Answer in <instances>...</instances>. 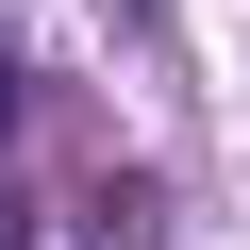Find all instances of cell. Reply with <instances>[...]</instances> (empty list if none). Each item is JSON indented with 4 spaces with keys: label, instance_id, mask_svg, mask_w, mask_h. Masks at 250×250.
I'll list each match as a JSON object with an SVG mask.
<instances>
[{
    "label": "cell",
    "instance_id": "obj_1",
    "mask_svg": "<svg viewBox=\"0 0 250 250\" xmlns=\"http://www.w3.org/2000/svg\"><path fill=\"white\" fill-rule=\"evenodd\" d=\"M0 134H17V67H0Z\"/></svg>",
    "mask_w": 250,
    "mask_h": 250
},
{
    "label": "cell",
    "instance_id": "obj_2",
    "mask_svg": "<svg viewBox=\"0 0 250 250\" xmlns=\"http://www.w3.org/2000/svg\"><path fill=\"white\" fill-rule=\"evenodd\" d=\"M0 250H17V200H0Z\"/></svg>",
    "mask_w": 250,
    "mask_h": 250
}]
</instances>
